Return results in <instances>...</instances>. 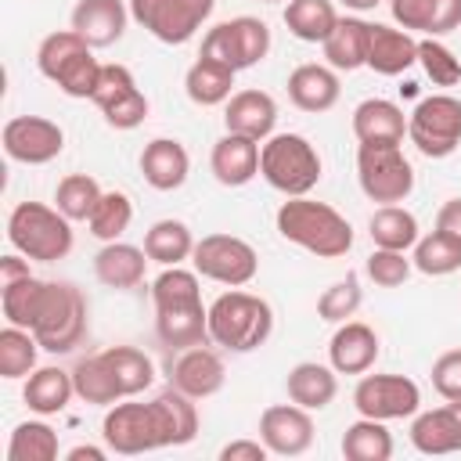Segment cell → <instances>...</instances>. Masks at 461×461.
I'll return each mask as SVG.
<instances>
[{
  "label": "cell",
  "instance_id": "3957f363",
  "mask_svg": "<svg viewBox=\"0 0 461 461\" xmlns=\"http://www.w3.org/2000/svg\"><path fill=\"white\" fill-rule=\"evenodd\" d=\"M274 331V310L267 299L230 288L212 299L209 306V342L230 353L259 349Z\"/></svg>",
  "mask_w": 461,
  "mask_h": 461
},
{
  "label": "cell",
  "instance_id": "ffe728a7",
  "mask_svg": "<svg viewBox=\"0 0 461 461\" xmlns=\"http://www.w3.org/2000/svg\"><path fill=\"white\" fill-rule=\"evenodd\" d=\"M223 126L227 133H241L263 144L277 126V101L267 90H238L223 108Z\"/></svg>",
  "mask_w": 461,
  "mask_h": 461
},
{
  "label": "cell",
  "instance_id": "6f0895ef",
  "mask_svg": "<svg viewBox=\"0 0 461 461\" xmlns=\"http://www.w3.org/2000/svg\"><path fill=\"white\" fill-rule=\"evenodd\" d=\"M342 4H346L349 11H375L382 0H342Z\"/></svg>",
  "mask_w": 461,
  "mask_h": 461
},
{
  "label": "cell",
  "instance_id": "ab89813d",
  "mask_svg": "<svg viewBox=\"0 0 461 461\" xmlns=\"http://www.w3.org/2000/svg\"><path fill=\"white\" fill-rule=\"evenodd\" d=\"M36 353H40L36 335L29 328L7 324L0 331V378H7V382L29 378L36 371Z\"/></svg>",
  "mask_w": 461,
  "mask_h": 461
},
{
  "label": "cell",
  "instance_id": "9a60e30c",
  "mask_svg": "<svg viewBox=\"0 0 461 461\" xmlns=\"http://www.w3.org/2000/svg\"><path fill=\"white\" fill-rule=\"evenodd\" d=\"M90 101L101 108L104 122L115 130H133L148 119V97L126 65H101V79Z\"/></svg>",
  "mask_w": 461,
  "mask_h": 461
},
{
  "label": "cell",
  "instance_id": "f6af8a7d",
  "mask_svg": "<svg viewBox=\"0 0 461 461\" xmlns=\"http://www.w3.org/2000/svg\"><path fill=\"white\" fill-rule=\"evenodd\" d=\"M101 184L94 180V176H86V173H68L61 184H58V191H54V205L76 223V220H90V212L97 209V202H101Z\"/></svg>",
  "mask_w": 461,
  "mask_h": 461
},
{
  "label": "cell",
  "instance_id": "11a10c76",
  "mask_svg": "<svg viewBox=\"0 0 461 461\" xmlns=\"http://www.w3.org/2000/svg\"><path fill=\"white\" fill-rule=\"evenodd\" d=\"M18 277H29V259H22V252L18 256H4L0 259V281L7 285V281H18Z\"/></svg>",
  "mask_w": 461,
  "mask_h": 461
},
{
  "label": "cell",
  "instance_id": "6da1fadb",
  "mask_svg": "<svg viewBox=\"0 0 461 461\" xmlns=\"http://www.w3.org/2000/svg\"><path fill=\"white\" fill-rule=\"evenodd\" d=\"M155 303V335L166 349H191L209 342V310L202 306L198 270L166 267L151 281Z\"/></svg>",
  "mask_w": 461,
  "mask_h": 461
},
{
  "label": "cell",
  "instance_id": "5bb4252c",
  "mask_svg": "<svg viewBox=\"0 0 461 461\" xmlns=\"http://www.w3.org/2000/svg\"><path fill=\"white\" fill-rule=\"evenodd\" d=\"M101 439L112 454H148L162 447L155 403H112L101 421Z\"/></svg>",
  "mask_w": 461,
  "mask_h": 461
},
{
  "label": "cell",
  "instance_id": "74e56055",
  "mask_svg": "<svg viewBox=\"0 0 461 461\" xmlns=\"http://www.w3.org/2000/svg\"><path fill=\"white\" fill-rule=\"evenodd\" d=\"M367 234L378 249H396V252L414 249V241L421 238L414 212H407L403 205H378L367 220Z\"/></svg>",
  "mask_w": 461,
  "mask_h": 461
},
{
  "label": "cell",
  "instance_id": "8d00e7d4",
  "mask_svg": "<svg viewBox=\"0 0 461 461\" xmlns=\"http://www.w3.org/2000/svg\"><path fill=\"white\" fill-rule=\"evenodd\" d=\"M342 457L346 461H389L393 457V432L378 418H357L342 432Z\"/></svg>",
  "mask_w": 461,
  "mask_h": 461
},
{
  "label": "cell",
  "instance_id": "7a4b0ae2",
  "mask_svg": "<svg viewBox=\"0 0 461 461\" xmlns=\"http://www.w3.org/2000/svg\"><path fill=\"white\" fill-rule=\"evenodd\" d=\"M277 234L299 249H306L317 259H339L353 249V227L349 220L331 209L328 202H313L306 194L281 202L277 209Z\"/></svg>",
  "mask_w": 461,
  "mask_h": 461
},
{
  "label": "cell",
  "instance_id": "f1b7e54d",
  "mask_svg": "<svg viewBox=\"0 0 461 461\" xmlns=\"http://www.w3.org/2000/svg\"><path fill=\"white\" fill-rule=\"evenodd\" d=\"M339 371L328 367V364H313V360H303L288 371L285 378V389H288V400L306 407V411H324L335 393H339Z\"/></svg>",
  "mask_w": 461,
  "mask_h": 461
},
{
  "label": "cell",
  "instance_id": "7402d4cb",
  "mask_svg": "<svg viewBox=\"0 0 461 461\" xmlns=\"http://www.w3.org/2000/svg\"><path fill=\"white\" fill-rule=\"evenodd\" d=\"M411 443L421 454H454L461 450V400L421 411L411 421Z\"/></svg>",
  "mask_w": 461,
  "mask_h": 461
},
{
  "label": "cell",
  "instance_id": "e575fe53",
  "mask_svg": "<svg viewBox=\"0 0 461 461\" xmlns=\"http://www.w3.org/2000/svg\"><path fill=\"white\" fill-rule=\"evenodd\" d=\"M335 22H339V11L331 0H288L285 4V25L303 43H324Z\"/></svg>",
  "mask_w": 461,
  "mask_h": 461
},
{
  "label": "cell",
  "instance_id": "8fae6325",
  "mask_svg": "<svg viewBox=\"0 0 461 461\" xmlns=\"http://www.w3.org/2000/svg\"><path fill=\"white\" fill-rule=\"evenodd\" d=\"M191 263H194L198 277L227 285V288L249 285L256 277V270H259L256 249L238 234H205L202 241H194Z\"/></svg>",
  "mask_w": 461,
  "mask_h": 461
},
{
  "label": "cell",
  "instance_id": "ee69618b",
  "mask_svg": "<svg viewBox=\"0 0 461 461\" xmlns=\"http://www.w3.org/2000/svg\"><path fill=\"white\" fill-rule=\"evenodd\" d=\"M130 220H133V202H130V194H122V191H104L101 202H97V209L90 212L86 227H90V234H94L97 241H119V238L126 234Z\"/></svg>",
  "mask_w": 461,
  "mask_h": 461
},
{
  "label": "cell",
  "instance_id": "e0dca14e",
  "mask_svg": "<svg viewBox=\"0 0 461 461\" xmlns=\"http://www.w3.org/2000/svg\"><path fill=\"white\" fill-rule=\"evenodd\" d=\"M313 418L299 403H274L259 414V439L277 457H299L313 447Z\"/></svg>",
  "mask_w": 461,
  "mask_h": 461
},
{
  "label": "cell",
  "instance_id": "277c9868",
  "mask_svg": "<svg viewBox=\"0 0 461 461\" xmlns=\"http://www.w3.org/2000/svg\"><path fill=\"white\" fill-rule=\"evenodd\" d=\"M7 241L14 252L36 263H54L72 252V220L43 202H18L7 216Z\"/></svg>",
  "mask_w": 461,
  "mask_h": 461
},
{
  "label": "cell",
  "instance_id": "8992f818",
  "mask_svg": "<svg viewBox=\"0 0 461 461\" xmlns=\"http://www.w3.org/2000/svg\"><path fill=\"white\" fill-rule=\"evenodd\" d=\"M259 176L285 198L310 194L321 184V155L303 133H270L259 144Z\"/></svg>",
  "mask_w": 461,
  "mask_h": 461
},
{
  "label": "cell",
  "instance_id": "680465c9",
  "mask_svg": "<svg viewBox=\"0 0 461 461\" xmlns=\"http://www.w3.org/2000/svg\"><path fill=\"white\" fill-rule=\"evenodd\" d=\"M263 4H288V0H263Z\"/></svg>",
  "mask_w": 461,
  "mask_h": 461
},
{
  "label": "cell",
  "instance_id": "603a6c76",
  "mask_svg": "<svg viewBox=\"0 0 461 461\" xmlns=\"http://www.w3.org/2000/svg\"><path fill=\"white\" fill-rule=\"evenodd\" d=\"M209 169L223 187H245L259 173V140L241 133H223L212 144Z\"/></svg>",
  "mask_w": 461,
  "mask_h": 461
},
{
  "label": "cell",
  "instance_id": "f5cc1de1",
  "mask_svg": "<svg viewBox=\"0 0 461 461\" xmlns=\"http://www.w3.org/2000/svg\"><path fill=\"white\" fill-rule=\"evenodd\" d=\"M461 25V0H436V22H432V36H447Z\"/></svg>",
  "mask_w": 461,
  "mask_h": 461
},
{
  "label": "cell",
  "instance_id": "9f6ffc18",
  "mask_svg": "<svg viewBox=\"0 0 461 461\" xmlns=\"http://www.w3.org/2000/svg\"><path fill=\"white\" fill-rule=\"evenodd\" d=\"M68 461H104V447H90V443H79L65 454Z\"/></svg>",
  "mask_w": 461,
  "mask_h": 461
},
{
  "label": "cell",
  "instance_id": "52a82bcc",
  "mask_svg": "<svg viewBox=\"0 0 461 461\" xmlns=\"http://www.w3.org/2000/svg\"><path fill=\"white\" fill-rule=\"evenodd\" d=\"M32 335L47 353H72L86 335V295L68 281H47Z\"/></svg>",
  "mask_w": 461,
  "mask_h": 461
},
{
  "label": "cell",
  "instance_id": "4dcf8cb0",
  "mask_svg": "<svg viewBox=\"0 0 461 461\" xmlns=\"http://www.w3.org/2000/svg\"><path fill=\"white\" fill-rule=\"evenodd\" d=\"M367 40H371V22L339 18L321 47H324V58L335 72H353V68L367 65Z\"/></svg>",
  "mask_w": 461,
  "mask_h": 461
},
{
  "label": "cell",
  "instance_id": "816d5d0a",
  "mask_svg": "<svg viewBox=\"0 0 461 461\" xmlns=\"http://www.w3.org/2000/svg\"><path fill=\"white\" fill-rule=\"evenodd\" d=\"M270 450L263 439H230L227 447H220V461H267Z\"/></svg>",
  "mask_w": 461,
  "mask_h": 461
},
{
  "label": "cell",
  "instance_id": "cb8c5ba5",
  "mask_svg": "<svg viewBox=\"0 0 461 461\" xmlns=\"http://www.w3.org/2000/svg\"><path fill=\"white\" fill-rule=\"evenodd\" d=\"M407 115L396 101L367 97L353 108V137L360 144H403Z\"/></svg>",
  "mask_w": 461,
  "mask_h": 461
},
{
  "label": "cell",
  "instance_id": "ba28073f",
  "mask_svg": "<svg viewBox=\"0 0 461 461\" xmlns=\"http://www.w3.org/2000/svg\"><path fill=\"white\" fill-rule=\"evenodd\" d=\"M357 180L371 202L396 205L414 191V166L400 144H360L357 148Z\"/></svg>",
  "mask_w": 461,
  "mask_h": 461
},
{
  "label": "cell",
  "instance_id": "681fc988",
  "mask_svg": "<svg viewBox=\"0 0 461 461\" xmlns=\"http://www.w3.org/2000/svg\"><path fill=\"white\" fill-rule=\"evenodd\" d=\"M393 22L400 29H418L425 36H432V22H436V0H389Z\"/></svg>",
  "mask_w": 461,
  "mask_h": 461
},
{
  "label": "cell",
  "instance_id": "484cf974",
  "mask_svg": "<svg viewBox=\"0 0 461 461\" xmlns=\"http://www.w3.org/2000/svg\"><path fill=\"white\" fill-rule=\"evenodd\" d=\"M342 86H339V76L331 65H299L292 68L288 76V101L299 108V112H328L335 108Z\"/></svg>",
  "mask_w": 461,
  "mask_h": 461
},
{
  "label": "cell",
  "instance_id": "ac0fdd59",
  "mask_svg": "<svg viewBox=\"0 0 461 461\" xmlns=\"http://www.w3.org/2000/svg\"><path fill=\"white\" fill-rule=\"evenodd\" d=\"M223 360L216 349L205 346H191V349H180L173 360H169V385H176L180 393H187L191 400H205V396H216L223 389Z\"/></svg>",
  "mask_w": 461,
  "mask_h": 461
},
{
  "label": "cell",
  "instance_id": "b9f144b4",
  "mask_svg": "<svg viewBox=\"0 0 461 461\" xmlns=\"http://www.w3.org/2000/svg\"><path fill=\"white\" fill-rule=\"evenodd\" d=\"M104 360L115 371L122 396H137V393H144L155 382V364L137 346H112V349H104Z\"/></svg>",
  "mask_w": 461,
  "mask_h": 461
},
{
  "label": "cell",
  "instance_id": "836d02e7",
  "mask_svg": "<svg viewBox=\"0 0 461 461\" xmlns=\"http://www.w3.org/2000/svg\"><path fill=\"white\" fill-rule=\"evenodd\" d=\"M72 382H76V396H79V400H86V403L112 407V403L126 400V396H122V389H119L115 371H112V367H108V360H104V353L83 357V360L72 367Z\"/></svg>",
  "mask_w": 461,
  "mask_h": 461
},
{
  "label": "cell",
  "instance_id": "30bf717a",
  "mask_svg": "<svg viewBox=\"0 0 461 461\" xmlns=\"http://www.w3.org/2000/svg\"><path fill=\"white\" fill-rule=\"evenodd\" d=\"M270 50V29L267 22L252 18V14H241V18H230V22H220L205 32L202 40V54L198 58H212L234 72L241 68H252L267 58Z\"/></svg>",
  "mask_w": 461,
  "mask_h": 461
},
{
  "label": "cell",
  "instance_id": "4fadbf2b",
  "mask_svg": "<svg viewBox=\"0 0 461 461\" xmlns=\"http://www.w3.org/2000/svg\"><path fill=\"white\" fill-rule=\"evenodd\" d=\"M353 407L357 414L378 421L411 418L421 407V389L407 375H364L353 389Z\"/></svg>",
  "mask_w": 461,
  "mask_h": 461
},
{
  "label": "cell",
  "instance_id": "83f0119b",
  "mask_svg": "<svg viewBox=\"0 0 461 461\" xmlns=\"http://www.w3.org/2000/svg\"><path fill=\"white\" fill-rule=\"evenodd\" d=\"M144 263L148 252L130 245V241H104V249L94 256V277L108 288H137L144 281Z\"/></svg>",
  "mask_w": 461,
  "mask_h": 461
},
{
  "label": "cell",
  "instance_id": "bcb514c9",
  "mask_svg": "<svg viewBox=\"0 0 461 461\" xmlns=\"http://www.w3.org/2000/svg\"><path fill=\"white\" fill-rule=\"evenodd\" d=\"M364 303V288H360V277L357 274H346L342 281H335L331 288L321 292L317 299V317L328 321V324H342L349 321Z\"/></svg>",
  "mask_w": 461,
  "mask_h": 461
},
{
  "label": "cell",
  "instance_id": "7c38bea8",
  "mask_svg": "<svg viewBox=\"0 0 461 461\" xmlns=\"http://www.w3.org/2000/svg\"><path fill=\"white\" fill-rule=\"evenodd\" d=\"M216 0H130V18L144 25L158 43H187L212 14Z\"/></svg>",
  "mask_w": 461,
  "mask_h": 461
},
{
  "label": "cell",
  "instance_id": "1f68e13d",
  "mask_svg": "<svg viewBox=\"0 0 461 461\" xmlns=\"http://www.w3.org/2000/svg\"><path fill=\"white\" fill-rule=\"evenodd\" d=\"M22 396H25L29 411L40 414V418L61 414V411L68 407V400L76 396L72 371H61V367H36V371L25 378Z\"/></svg>",
  "mask_w": 461,
  "mask_h": 461
},
{
  "label": "cell",
  "instance_id": "7dc6e473",
  "mask_svg": "<svg viewBox=\"0 0 461 461\" xmlns=\"http://www.w3.org/2000/svg\"><path fill=\"white\" fill-rule=\"evenodd\" d=\"M418 61H421L425 76L436 86H457L461 83V61H457V54L447 43H439L436 36L418 40Z\"/></svg>",
  "mask_w": 461,
  "mask_h": 461
},
{
  "label": "cell",
  "instance_id": "4316f807",
  "mask_svg": "<svg viewBox=\"0 0 461 461\" xmlns=\"http://www.w3.org/2000/svg\"><path fill=\"white\" fill-rule=\"evenodd\" d=\"M418 61V40L407 29L371 25L367 40V68L378 76H400Z\"/></svg>",
  "mask_w": 461,
  "mask_h": 461
},
{
  "label": "cell",
  "instance_id": "db71d44e",
  "mask_svg": "<svg viewBox=\"0 0 461 461\" xmlns=\"http://www.w3.org/2000/svg\"><path fill=\"white\" fill-rule=\"evenodd\" d=\"M436 230H447L450 238L461 241V198H450V202L439 205V212H436Z\"/></svg>",
  "mask_w": 461,
  "mask_h": 461
},
{
  "label": "cell",
  "instance_id": "c3c4849f",
  "mask_svg": "<svg viewBox=\"0 0 461 461\" xmlns=\"http://www.w3.org/2000/svg\"><path fill=\"white\" fill-rule=\"evenodd\" d=\"M364 270H367V277H371L378 288H400V285L411 277L414 263L407 259V252H396V249H378V245H375V252L367 256Z\"/></svg>",
  "mask_w": 461,
  "mask_h": 461
},
{
  "label": "cell",
  "instance_id": "d590c367",
  "mask_svg": "<svg viewBox=\"0 0 461 461\" xmlns=\"http://www.w3.org/2000/svg\"><path fill=\"white\" fill-rule=\"evenodd\" d=\"M144 252H148L151 263L180 267L194 252V234H191V227L184 220H158L144 234Z\"/></svg>",
  "mask_w": 461,
  "mask_h": 461
},
{
  "label": "cell",
  "instance_id": "f907efd6",
  "mask_svg": "<svg viewBox=\"0 0 461 461\" xmlns=\"http://www.w3.org/2000/svg\"><path fill=\"white\" fill-rule=\"evenodd\" d=\"M429 378L443 400H461V349H447L443 357H436Z\"/></svg>",
  "mask_w": 461,
  "mask_h": 461
},
{
  "label": "cell",
  "instance_id": "f35d334b",
  "mask_svg": "<svg viewBox=\"0 0 461 461\" xmlns=\"http://www.w3.org/2000/svg\"><path fill=\"white\" fill-rule=\"evenodd\" d=\"M43 295H47V281L40 277H18V281H7L0 288V306H4V317L7 324H18V328H29L36 324L40 317V306H43Z\"/></svg>",
  "mask_w": 461,
  "mask_h": 461
},
{
  "label": "cell",
  "instance_id": "5b68a950",
  "mask_svg": "<svg viewBox=\"0 0 461 461\" xmlns=\"http://www.w3.org/2000/svg\"><path fill=\"white\" fill-rule=\"evenodd\" d=\"M36 68L68 97H94V86L101 79V61L94 58V47L76 32L61 29L43 36L36 47Z\"/></svg>",
  "mask_w": 461,
  "mask_h": 461
},
{
  "label": "cell",
  "instance_id": "7bdbcfd3",
  "mask_svg": "<svg viewBox=\"0 0 461 461\" xmlns=\"http://www.w3.org/2000/svg\"><path fill=\"white\" fill-rule=\"evenodd\" d=\"M58 457V432L47 421H22L11 432L7 461H54Z\"/></svg>",
  "mask_w": 461,
  "mask_h": 461
},
{
  "label": "cell",
  "instance_id": "f546056e",
  "mask_svg": "<svg viewBox=\"0 0 461 461\" xmlns=\"http://www.w3.org/2000/svg\"><path fill=\"white\" fill-rule=\"evenodd\" d=\"M151 403H155L162 447H184V443H191L198 436V411H194V400L187 393H180L176 385H169Z\"/></svg>",
  "mask_w": 461,
  "mask_h": 461
},
{
  "label": "cell",
  "instance_id": "d6986e66",
  "mask_svg": "<svg viewBox=\"0 0 461 461\" xmlns=\"http://www.w3.org/2000/svg\"><path fill=\"white\" fill-rule=\"evenodd\" d=\"M328 360L339 375H367L378 360V335L364 321H342L328 342Z\"/></svg>",
  "mask_w": 461,
  "mask_h": 461
},
{
  "label": "cell",
  "instance_id": "2e32d148",
  "mask_svg": "<svg viewBox=\"0 0 461 461\" xmlns=\"http://www.w3.org/2000/svg\"><path fill=\"white\" fill-rule=\"evenodd\" d=\"M65 130L43 115H14L4 122V151L22 166H47L61 155Z\"/></svg>",
  "mask_w": 461,
  "mask_h": 461
},
{
  "label": "cell",
  "instance_id": "d6a6232c",
  "mask_svg": "<svg viewBox=\"0 0 461 461\" xmlns=\"http://www.w3.org/2000/svg\"><path fill=\"white\" fill-rule=\"evenodd\" d=\"M234 68H227V65H220V61H212V58H198L191 68H187V76H184V90H187V97L194 101V104H202V108H212V104H223V101H230V94H234Z\"/></svg>",
  "mask_w": 461,
  "mask_h": 461
},
{
  "label": "cell",
  "instance_id": "44dd1931",
  "mask_svg": "<svg viewBox=\"0 0 461 461\" xmlns=\"http://www.w3.org/2000/svg\"><path fill=\"white\" fill-rule=\"evenodd\" d=\"M130 22V7L122 0H79L72 7V29L97 50L122 40Z\"/></svg>",
  "mask_w": 461,
  "mask_h": 461
},
{
  "label": "cell",
  "instance_id": "60d3db41",
  "mask_svg": "<svg viewBox=\"0 0 461 461\" xmlns=\"http://www.w3.org/2000/svg\"><path fill=\"white\" fill-rule=\"evenodd\" d=\"M411 263H414V270H421L429 277H447L461 267V241L450 238L447 230H432V234L414 241Z\"/></svg>",
  "mask_w": 461,
  "mask_h": 461
},
{
  "label": "cell",
  "instance_id": "9c48e42d",
  "mask_svg": "<svg viewBox=\"0 0 461 461\" xmlns=\"http://www.w3.org/2000/svg\"><path fill=\"white\" fill-rule=\"evenodd\" d=\"M407 137L425 158H447L461 144V101L450 94H432L407 115Z\"/></svg>",
  "mask_w": 461,
  "mask_h": 461
},
{
  "label": "cell",
  "instance_id": "d4e9b609",
  "mask_svg": "<svg viewBox=\"0 0 461 461\" xmlns=\"http://www.w3.org/2000/svg\"><path fill=\"white\" fill-rule=\"evenodd\" d=\"M140 173H144V184L155 187V191H176L187 173H191V158H187V148L173 137H155L144 144L140 151Z\"/></svg>",
  "mask_w": 461,
  "mask_h": 461
}]
</instances>
